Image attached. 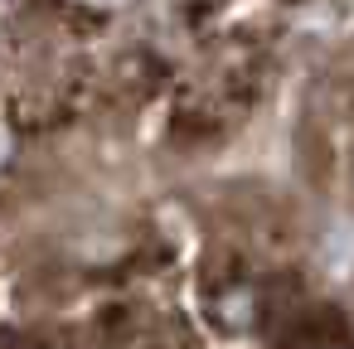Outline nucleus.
Wrapping results in <instances>:
<instances>
[{
    "instance_id": "nucleus-1",
    "label": "nucleus",
    "mask_w": 354,
    "mask_h": 349,
    "mask_svg": "<svg viewBox=\"0 0 354 349\" xmlns=\"http://www.w3.org/2000/svg\"><path fill=\"white\" fill-rule=\"evenodd\" d=\"M83 10H97V15H112V10H127L131 0H78Z\"/></svg>"
}]
</instances>
